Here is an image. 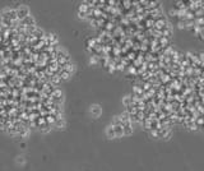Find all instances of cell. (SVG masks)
Instances as JSON below:
<instances>
[{
  "label": "cell",
  "instance_id": "1",
  "mask_svg": "<svg viewBox=\"0 0 204 171\" xmlns=\"http://www.w3.org/2000/svg\"><path fill=\"white\" fill-rule=\"evenodd\" d=\"M167 27V22H166L165 17L159 18V19H157L156 22H154V29H157V31H163V29Z\"/></svg>",
  "mask_w": 204,
  "mask_h": 171
},
{
  "label": "cell",
  "instance_id": "2",
  "mask_svg": "<svg viewBox=\"0 0 204 171\" xmlns=\"http://www.w3.org/2000/svg\"><path fill=\"white\" fill-rule=\"evenodd\" d=\"M27 17H28V8L27 7H21L17 10V18L23 19V18H27Z\"/></svg>",
  "mask_w": 204,
  "mask_h": 171
},
{
  "label": "cell",
  "instance_id": "3",
  "mask_svg": "<svg viewBox=\"0 0 204 171\" xmlns=\"http://www.w3.org/2000/svg\"><path fill=\"white\" fill-rule=\"evenodd\" d=\"M122 129H124V136H129V134L133 133V124L126 123V124L122 125Z\"/></svg>",
  "mask_w": 204,
  "mask_h": 171
},
{
  "label": "cell",
  "instance_id": "4",
  "mask_svg": "<svg viewBox=\"0 0 204 171\" xmlns=\"http://www.w3.org/2000/svg\"><path fill=\"white\" fill-rule=\"evenodd\" d=\"M133 95H135V96H143L144 95V91H143V88H142V86H138V84L134 86L133 87Z\"/></svg>",
  "mask_w": 204,
  "mask_h": 171
},
{
  "label": "cell",
  "instance_id": "5",
  "mask_svg": "<svg viewBox=\"0 0 204 171\" xmlns=\"http://www.w3.org/2000/svg\"><path fill=\"white\" fill-rule=\"evenodd\" d=\"M114 132H115V138L124 136V129H122V125H115L114 126Z\"/></svg>",
  "mask_w": 204,
  "mask_h": 171
},
{
  "label": "cell",
  "instance_id": "6",
  "mask_svg": "<svg viewBox=\"0 0 204 171\" xmlns=\"http://www.w3.org/2000/svg\"><path fill=\"white\" fill-rule=\"evenodd\" d=\"M143 125H144L145 129H148V130H152L153 129V121L151 119H144Z\"/></svg>",
  "mask_w": 204,
  "mask_h": 171
},
{
  "label": "cell",
  "instance_id": "7",
  "mask_svg": "<svg viewBox=\"0 0 204 171\" xmlns=\"http://www.w3.org/2000/svg\"><path fill=\"white\" fill-rule=\"evenodd\" d=\"M91 114L93 115V116H98V115L101 114V107L100 106H92V109H91Z\"/></svg>",
  "mask_w": 204,
  "mask_h": 171
},
{
  "label": "cell",
  "instance_id": "8",
  "mask_svg": "<svg viewBox=\"0 0 204 171\" xmlns=\"http://www.w3.org/2000/svg\"><path fill=\"white\" fill-rule=\"evenodd\" d=\"M195 27V22L194 21H185V29H191Z\"/></svg>",
  "mask_w": 204,
  "mask_h": 171
},
{
  "label": "cell",
  "instance_id": "9",
  "mask_svg": "<svg viewBox=\"0 0 204 171\" xmlns=\"http://www.w3.org/2000/svg\"><path fill=\"white\" fill-rule=\"evenodd\" d=\"M195 125L198 128H203L204 126V116H200V118L195 119Z\"/></svg>",
  "mask_w": 204,
  "mask_h": 171
},
{
  "label": "cell",
  "instance_id": "10",
  "mask_svg": "<svg viewBox=\"0 0 204 171\" xmlns=\"http://www.w3.org/2000/svg\"><path fill=\"white\" fill-rule=\"evenodd\" d=\"M142 88H143L144 92H148L149 89H152V88H153V86H152L149 82H144L143 84H142Z\"/></svg>",
  "mask_w": 204,
  "mask_h": 171
},
{
  "label": "cell",
  "instance_id": "11",
  "mask_svg": "<svg viewBox=\"0 0 204 171\" xmlns=\"http://www.w3.org/2000/svg\"><path fill=\"white\" fill-rule=\"evenodd\" d=\"M122 103L128 107V106H130L132 105V96H126V97H124V100H122Z\"/></svg>",
  "mask_w": 204,
  "mask_h": 171
},
{
  "label": "cell",
  "instance_id": "12",
  "mask_svg": "<svg viewBox=\"0 0 204 171\" xmlns=\"http://www.w3.org/2000/svg\"><path fill=\"white\" fill-rule=\"evenodd\" d=\"M193 32H194V35H195V36H199V37H200V35L203 33V31H202V27H199V26H195V27L193 28Z\"/></svg>",
  "mask_w": 204,
  "mask_h": 171
},
{
  "label": "cell",
  "instance_id": "13",
  "mask_svg": "<svg viewBox=\"0 0 204 171\" xmlns=\"http://www.w3.org/2000/svg\"><path fill=\"white\" fill-rule=\"evenodd\" d=\"M107 136H109V138H115V132H114V126H112V125L109 126V129H107Z\"/></svg>",
  "mask_w": 204,
  "mask_h": 171
},
{
  "label": "cell",
  "instance_id": "14",
  "mask_svg": "<svg viewBox=\"0 0 204 171\" xmlns=\"http://www.w3.org/2000/svg\"><path fill=\"white\" fill-rule=\"evenodd\" d=\"M69 73H68L66 70H64V72H61L60 73V74H59V77H60V79H68V78H69Z\"/></svg>",
  "mask_w": 204,
  "mask_h": 171
},
{
  "label": "cell",
  "instance_id": "15",
  "mask_svg": "<svg viewBox=\"0 0 204 171\" xmlns=\"http://www.w3.org/2000/svg\"><path fill=\"white\" fill-rule=\"evenodd\" d=\"M169 14H170L171 17H177V9H176V8H174V9L169 10Z\"/></svg>",
  "mask_w": 204,
  "mask_h": 171
},
{
  "label": "cell",
  "instance_id": "16",
  "mask_svg": "<svg viewBox=\"0 0 204 171\" xmlns=\"http://www.w3.org/2000/svg\"><path fill=\"white\" fill-rule=\"evenodd\" d=\"M177 27L180 29H185V21H177Z\"/></svg>",
  "mask_w": 204,
  "mask_h": 171
},
{
  "label": "cell",
  "instance_id": "17",
  "mask_svg": "<svg viewBox=\"0 0 204 171\" xmlns=\"http://www.w3.org/2000/svg\"><path fill=\"white\" fill-rule=\"evenodd\" d=\"M151 132V134L153 137H156V138H159V132L158 130H156V129H152V130H149Z\"/></svg>",
  "mask_w": 204,
  "mask_h": 171
},
{
  "label": "cell",
  "instance_id": "18",
  "mask_svg": "<svg viewBox=\"0 0 204 171\" xmlns=\"http://www.w3.org/2000/svg\"><path fill=\"white\" fill-rule=\"evenodd\" d=\"M189 129H190V130H198L199 128H198V126L195 125V123H194V124H191V125L189 126Z\"/></svg>",
  "mask_w": 204,
  "mask_h": 171
},
{
  "label": "cell",
  "instance_id": "19",
  "mask_svg": "<svg viewBox=\"0 0 204 171\" xmlns=\"http://www.w3.org/2000/svg\"><path fill=\"white\" fill-rule=\"evenodd\" d=\"M200 39L204 41V33H202V35H200Z\"/></svg>",
  "mask_w": 204,
  "mask_h": 171
}]
</instances>
